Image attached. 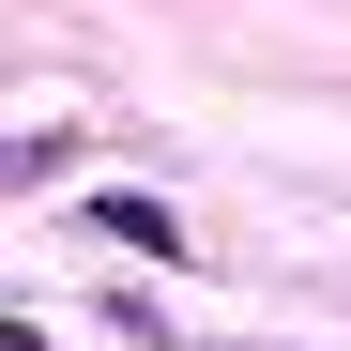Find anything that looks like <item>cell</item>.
Instances as JSON below:
<instances>
[{
	"mask_svg": "<svg viewBox=\"0 0 351 351\" xmlns=\"http://www.w3.org/2000/svg\"><path fill=\"white\" fill-rule=\"evenodd\" d=\"M92 229H123L138 260H184V214H168V199H92Z\"/></svg>",
	"mask_w": 351,
	"mask_h": 351,
	"instance_id": "6da1fadb",
	"label": "cell"
}]
</instances>
